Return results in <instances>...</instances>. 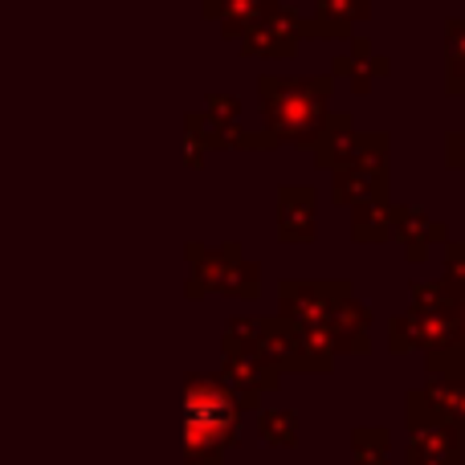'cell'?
Here are the masks:
<instances>
[{"instance_id": "1", "label": "cell", "mask_w": 465, "mask_h": 465, "mask_svg": "<svg viewBox=\"0 0 465 465\" xmlns=\"http://www.w3.org/2000/svg\"><path fill=\"white\" fill-rule=\"evenodd\" d=\"M257 94H262L265 119L262 131L278 139V147H314L327 127L335 78L331 74H262Z\"/></svg>"}, {"instance_id": "2", "label": "cell", "mask_w": 465, "mask_h": 465, "mask_svg": "<svg viewBox=\"0 0 465 465\" xmlns=\"http://www.w3.org/2000/svg\"><path fill=\"white\" fill-rule=\"evenodd\" d=\"M412 306L388 322V347L396 355L404 351H445L458 343V306L445 294L441 282H412Z\"/></svg>"}, {"instance_id": "3", "label": "cell", "mask_w": 465, "mask_h": 465, "mask_svg": "<svg viewBox=\"0 0 465 465\" xmlns=\"http://www.w3.org/2000/svg\"><path fill=\"white\" fill-rule=\"evenodd\" d=\"M237 412H241V401L232 396L229 384L196 376L193 384H188V401H184L188 458L193 461H217L221 450H225V445L232 441V433H237Z\"/></svg>"}, {"instance_id": "4", "label": "cell", "mask_w": 465, "mask_h": 465, "mask_svg": "<svg viewBox=\"0 0 465 465\" xmlns=\"http://www.w3.org/2000/svg\"><path fill=\"white\" fill-rule=\"evenodd\" d=\"M409 465H461V429L429 404V396L409 392Z\"/></svg>"}, {"instance_id": "5", "label": "cell", "mask_w": 465, "mask_h": 465, "mask_svg": "<svg viewBox=\"0 0 465 465\" xmlns=\"http://www.w3.org/2000/svg\"><path fill=\"white\" fill-rule=\"evenodd\" d=\"M347 278H322V282H302V278H286L278 282V319L294 322V327H319L331 331L339 302L351 294Z\"/></svg>"}, {"instance_id": "6", "label": "cell", "mask_w": 465, "mask_h": 465, "mask_svg": "<svg viewBox=\"0 0 465 465\" xmlns=\"http://www.w3.org/2000/svg\"><path fill=\"white\" fill-rule=\"evenodd\" d=\"M193 294L217 290V294H237V298H257L262 294V265L241 257L237 245H221V249H201L193 245Z\"/></svg>"}, {"instance_id": "7", "label": "cell", "mask_w": 465, "mask_h": 465, "mask_svg": "<svg viewBox=\"0 0 465 465\" xmlns=\"http://www.w3.org/2000/svg\"><path fill=\"white\" fill-rule=\"evenodd\" d=\"M278 380H282V371L273 368L253 343H241V339L225 335V384L241 401V409L257 404V396L278 388Z\"/></svg>"}, {"instance_id": "8", "label": "cell", "mask_w": 465, "mask_h": 465, "mask_svg": "<svg viewBox=\"0 0 465 465\" xmlns=\"http://www.w3.org/2000/svg\"><path fill=\"white\" fill-rule=\"evenodd\" d=\"M302 21L306 16L298 8H270L262 21H253L241 33V54L249 57H294L302 45Z\"/></svg>"}, {"instance_id": "9", "label": "cell", "mask_w": 465, "mask_h": 465, "mask_svg": "<svg viewBox=\"0 0 465 465\" xmlns=\"http://www.w3.org/2000/svg\"><path fill=\"white\" fill-rule=\"evenodd\" d=\"M392 241L404 249L409 262L420 265V262H429V253L437 245L450 241V229H445V221L429 217L420 204H392Z\"/></svg>"}, {"instance_id": "10", "label": "cell", "mask_w": 465, "mask_h": 465, "mask_svg": "<svg viewBox=\"0 0 465 465\" xmlns=\"http://www.w3.org/2000/svg\"><path fill=\"white\" fill-rule=\"evenodd\" d=\"M314 213H319V193L311 184H286L278 188V241L282 245H311L314 241Z\"/></svg>"}, {"instance_id": "11", "label": "cell", "mask_w": 465, "mask_h": 465, "mask_svg": "<svg viewBox=\"0 0 465 465\" xmlns=\"http://www.w3.org/2000/svg\"><path fill=\"white\" fill-rule=\"evenodd\" d=\"M347 45H351L347 54H335V57H331V78H347L355 94H368L371 82H376V78H388V74H392V62H388L384 54H371V41L351 37Z\"/></svg>"}, {"instance_id": "12", "label": "cell", "mask_w": 465, "mask_h": 465, "mask_svg": "<svg viewBox=\"0 0 465 465\" xmlns=\"http://www.w3.org/2000/svg\"><path fill=\"white\" fill-rule=\"evenodd\" d=\"M331 339H335L339 355H363L371 347V311L355 298V290L339 302L335 319H331Z\"/></svg>"}, {"instance_id": "13", "label": "cell", "mask_w": 465, "mask_h": 465, "mask_svg": "<svg viewBox=\"0 0 465 465\" xmlns=\"http://www.w3.org/2000/svg\"><path fill=\"white\" fill-rule=\"evenodd\" d=\"M331 201L355 209L368 201H388V172H363V168H335L331 172Z\"/></svg>"}, {"instance_id": "14", "label": "cell", "mask_w": 465, "mask_h": 465, "mask_svg": "<svg viewBox=\"0 0 465 465\" xmlns=\"http://www.w3.org/2000/svg\"><path fill=\"white\" fill-rule=\"evenodd\" d=\"M355 114L351 111H331L327 114V127H322V135H319V143L311 147L314 152V168H322V172H335L339 163L347 160V152H351V143H355Z\"/></svg>"}, {"instance_id": "15", "label": "cell", "mask_w": 465, "mask_h": 465, "mask_svg": "<svg viewBox=\"0 0 465 465\" xmlns=\"http://www.w3.org/2000/svg\"><path fill=\"white\" fill-rule=\"evenodd\" d=\"M282 0H204V16H217L225 25V37L241 41V33L253 21H262L270 8H278Z\"/></svg>"}, {"instance_id": "16", "label": "cell", "mask_w": 465, "mask_h": 465, "mask_svg": "<svg viewBox=\"0 0 465 465\" xmlns=\"http://www.w3.org/2000/svg\"><path fill=\"white\" fill-rule=\"evenodd\" d=\"M351 241L355 245H384L392 241V201H368L351 209Z\"/></svg>"}, {"instance_id": "17", "label": "cell", "mask_w": 465, "mask_h": 465, "mask_svg": "<svg viewBox=\"0 0 465 465\" xmlns=\"http://www.w3.org/2000/svg\"><path fill=\"white\" fill-rule=\"evenodd\" d=\"M314 21L355 37V25L371 21V0H314Z\"/></svg>"}, {"instance_id": "18", "label": "cell", "mask_w": 465, "mask_h": 465, "mask_svg": "<svg viewBox=\"0 0 465 465\" xmlns=\"http://www.w3.org/2000/svg\"><path fill=\"white\" fill-rule=\"evenodd\" d=\"M429 396L437 412L445 420H453L458 429H465V380H450V376H429V384L420 388Z\"/></svg>"}, {"instance_id": "19", "label": "cell", "mask_w": 465, "mask_h": 465, "mask_svg": "<svg viewBox=\"0 0 465 465\" xmlns=\"http://www.w3.org/2000/svg\"><path fill=\"white\" fill-rule=\"evenodd\" d=\"M262 437H265V445H282V450H290V445H298V417L286 412V409L262 412Z\"/></svg>"}, {"instance_id": "20", "label": "cell", "mask_w": 465, "mask_h": 465, "mask_svg": "<svg viewBox=\"0 0 465 465\" xmlns=\"http://www.w3.org/2000/svg\"><path fill=\"white\" fill-rule=\"evenodd\" d=\"M355 465H396L388 461V429H355Z\"/></svg>"}, {"instance_id": "21", "label": "cell", "mask_w": 465, "mask_h": 465, "mask_svg": "<svg viewBox=\"0 0 465 465\" xmlns=\"http://www.w3.org/2000/svg\"><path fill=\"white\" fill-rule=\"evenodd\" d=\"M441 286H445V294H450V298L465 294V241H445Z\"/></svg>"}, {"instance_id": "22", "label": "cell", "mask_w": 465, "mask_h": 465, "mask_svg": "<svg viewBox=\"0 0 465 465\" xmlns=\"http://www.w3.org/2000/svg\"><path fill=\"white\" fill-rule=\"evenodd\" d=\"M429 376H450V380H465V343L461 347H445V351L425 355Z\"/></svg>"}, {"instance_id": "23", "label": "cell", "mask_w": 465, "mask_h": 465, "mask_svg": "<svg viewBox=\"0 0 465 465\" xmlns=\"http://www.w3.org/2000/svg\"><path fill=\"white\" fill-rule=\"evenodd\" d=\"M445 168L458 172V176L465 180V127L445 135Z\"/></svg>"}, {"instance_id": "24", "label": "cell", "mask_w": 465, "mask_h": 465, "mask_svg": "<svg viewBox=\"0 0 465 465\" xmlns=\"http://www.w3.org/2000/svg\"><path fill=\"white\" fill-rule=\"evenodd\" d=\"M441 41H445V57H465V21L461 16H450V21H445Z\"/></svg>"}, {"instance_id": "25", "label": "cell", "mask_w": 465, "mask_h": 465, "mask_svg": "<svg viewBox=\"0 0 465 465\" xmlns=\"http://www.w3.org/2000/svg\"><path fill=\"white\" fill-rule=\"evenodd\" d=\"M445 94L465 98V57H445Z\"/></svg>"}, {"instance_id": "26", "label": "cell", "mask_w": 465, "mask_h": 465, "mask_svg": "<svg viewBox=\"0 0 465 465\" xmlns=\"http://www.w3.org/2000/svg\"><path fill=\"white\" fill-rule=\"evenodd\" d=\"M453 306H458V343H453V347H461L465 343V294L453 298Z\"/></svg>"}, {"instance_id": "27", "label": "cell", "mask_w": 465, "mask_h": 465, "mask_svg": "<svg viewBox=\"0 0 465 465\" xmlns=\"http://www.w3.org/2000/svg\"><path fill=\"white\" fill-rule=\"evenodd\" d=\"M461 103H465V98H461Z\"/></svg>"}]
</instances>
